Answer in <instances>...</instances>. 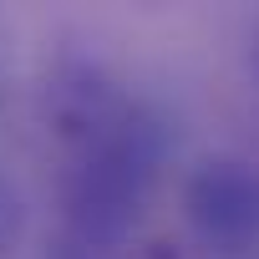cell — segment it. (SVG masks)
Returning <instances> with one entry per match:
<instances>
[{"instance_id":"obj_4","label":"cell","mask_w":259,"mask_h":259,"mask_svg":"<svg viewBox=\"0 0 259 259\" xmlns=\"http://www.w3.org/2000/svg\"><path fill=\"white\" fill-rule=\"evenodd\" d=\"M21 239H26V198H21V188L6 173H0V259H11L21 249Z\"/></svg>"},{"instance_id":"obj_1","label":"cell","mask_w":259,"mask_h":259,"mask_svg":"<svg viewBox=\"0 0 259 259\" xmlns=\"http://www.w3.org/2000/svg\"><path fill=\"white\" fill-rule=\"evenodd\" d=\"M163 158H168V122L143 102H133L127 117L112 122L102 138L66 153V173H61L66 239L97 254L127 244L158 188Z\"/></svg>"},{"instance_id":"obj_5","label":"cell","mask_w":259,"mask_h":259,"mask_svg":"<svg viewBox=\"0 0 259 259\" xmlns=\"http://www.w3.org/2000/svg\"><path fill=\"white\" fill-rule=\"evenodd\" d=\"M46 259H107V254H97V249H81V244H71V239H66V244H56Z\"/></svg>"},{"instance_id":"obj_3","label":"cell","mask_w":259,"mask_h":259,"mask_svg":"<svg viewBox=\"0 0 259 259\" xmlns=\"http://www.w3.org/2000/svg\"><path fill=\"white\" fill-rule=\"evenodd\" d=\"M133 97H127L97 61H81V56H66L51 66L46 87H41V117H46V133L76 153L87 148L92 138H102L112 122L127 117Z\"/></svg>"},{"instance_id":"obj_2","label":"cell","mask_w":259,"mask_h":259,"mask_svg":"<svg viewBox=\"0 0 259 259\" xmlns=\"http://www.w3.org/2000/svg\"><path fill=\"white\" fill-rule=\"evenodd\" d=\"M183 219L213 254L259 249V163L203 158L183 183Z\"/></svg>"},{"instance_id":"obj_6","label":"cell","mask_w":259,"mask_h":259,"mask_svg":"<svg viewBox=\"0 0 259 259\" xmlns=\"http://www.w3.org/2000/svg\"><path fill=\"white\" fill-rule=\"evenodd\" d=\"M249 66H254V81H259V36H254V51H249Z\"/></svg>"}]
</instances>
